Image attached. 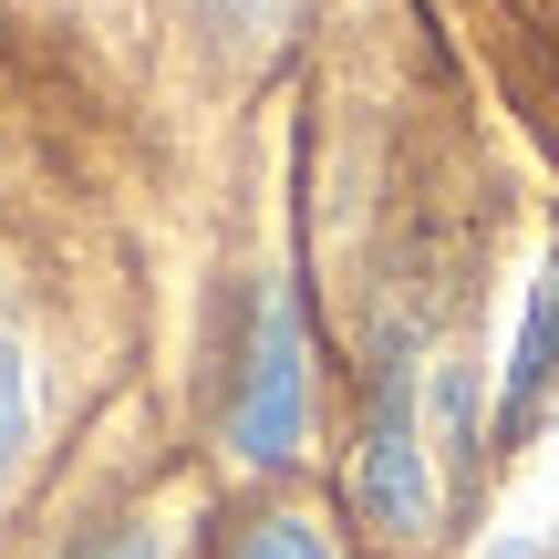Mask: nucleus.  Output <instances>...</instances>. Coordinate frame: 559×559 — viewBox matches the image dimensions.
<instances>
[{"instance_id":"1","label":"nucleus","mask_w":559,"mask_h":559,"mask_svg":"<svg viewBox=\"0 0 559 559\" xmlns=\"http://www.w3.org/2000/svg\"><path fill=\"white\" fill-rule=\"evenodd\" d=\"M353 508L383 539H425L436 528V466H425V425H415V373L394 362L373 425H362V466H353Z\"/></svg>"},{"instance_id":"2","label":"nucleus","mask_w":559,"mask_h":559,"mask_svg":"<svg viewBox=\"0 0 559 559\" xmlns=\"http://www.w3.org/2000/svg\"><path fill=\"white\" fill-rule=\"evenodd\" d=\"M300 415H311V373H300V311L290 290L260 300V342H249V373H239V415H228V436H239V456H290L300 445Z\"/></svg>"},{"instance_id":"3","label":"nucleus","mask_w":559,"mask_h":559,"mask_svg":"<svg viewBox=\"0 0 559 559\" xmlns=\"http://www.w3.org/2000/svg\"><path fill=\"white\" fill-rule=\"evenodd\" d=\"M549 373H559V249H549V270L528 280V321H519V353H508L498 425H528V404L549 394Z\"/></svg>"},{"instance_id":"4","label":"nucleus","mask_w":559,"mask_h":559,"mask_svg":"<svg viewBox=\"0 0 559 559\" xmlns=\"http://www.w3.org/2000/svg\"><path fill=\"white\" fill-rule=\"evenodd\" d=\"M228 559H332V539H321V528H300V519H260Z\"/></svg>"},{"instance_id":"5","label":"nucleus","mask_w":559,"mask_h":559,"mask_svg":"<svg viewBox=\"0 0 559 559\" xmlns=\"http://www.w3.org/2000/svg\"><path fill=\"white\" fill-rule=\"evenodd\" d=\"M21 425H32V373H21V353L0 342V456L21 445Z\"/></svg>"},{"instance_id":"6","label":"nucleus","mask_w":559,"mask_h":559,"mask_svg":"<svg viewBox=\"0 0 559 559\" xmlns=\"http://www.w3.org/2000/svg\"><path fill=\"white\" fill-rule=\"evenodd\" d=\"M94 559H166V528H115Z\"/></svg>"}]
</instances>
